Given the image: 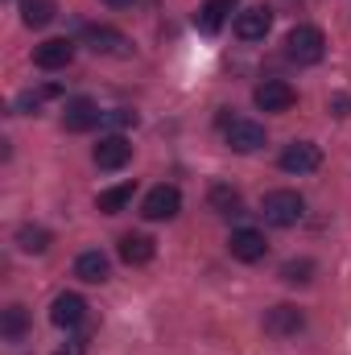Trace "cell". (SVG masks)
<instances>
[{"mask_svg": "<svg viewBox=\"0 0 351 355\" xmlns=\"http://www.w3.org/2000/svg\"><path fill=\"white\" fill-rule=\"evenodd\" d=\"M323 54H327V37H323L318 25H293L289 29V37H285V58L289 62L314 67V62H323Z\"/></svg>", "mask_w": 351, "mask_h": 355, "instance_id": "obj_1", "label": "cell"}, {"mask_svg": "<svg viewBox=\"0 0 351 355\" xmlns=\"http://www.w3.org/2000/svg\"><path fill=\"white\" fill-rule=\"evenodd\" d=\"M261 215H264V223H273V227H293L306 215V198L298 190H268L261 202Z\"/></svg>", "mask_w": 351, "mask_h": 355, "instance_id": "obj_2", "label": "cell"}, {"mask_svg": "<svg viewBox=\"0 0 351 355\" xmlns=\"http://www.w3.org/2000/svg\"><path fill=\"white\" fill-rule=\"evenodd\" d=\"M223 137H228V145L236 149V153H257V149H264V128L257 124V120H228L223 116Z\"/></svg>", "mask_w": 351, "mask_h": 355, "instance_id": "obj_3", "label": "cell"}, {"mask_svg": "<svg viewBox=\"0 0 351 355\" xmlns=\"http://www.w3.org/2000/svg\"><path fill=\"white\" fill-rule=\"evenodd\" d=\"M318 166H323V149L314 141H293V145L281 149V170L285 174H310Z\"/></svg>", "mask_w": 351, "mask_h": 355, "instance_id": "obj_4", "label": "cell"}, {"mask_svg": "<svg viewBox=\"0 0 351 355\" xmlns=\"http://www.w3.org/2000/svg\"><path fill=\"white\" fill-rule=\"evenodd\" d=\"M178 211H182V194H178V186H153V190L145 194V202H141V215L153 219V223L174 219Z\"/></svg>", "mask_w": 351, "mask_h": 355, "instance_id": "obj_5", "label": "cell"}, {"mask_svg": "<svg viewBox=\"0 0 351 355\" xmlns=\"http://www.w3.org/2000/svg\"><path fill=\"white\" fill-rule=\"evenodd\" d=\"M87 46H91V54H103V58H128L132 54V42L120 29H108V25H91Z\"/></svg>", "mask_w": 351, "mask_h": 355, "instance_id": "obj_6", "label": "cell"}, {"mask_svg": "<svg viewBox=\"0 0 351 355\" xmlns=\"http://www.w3.org/2000/svg\"><path fill=\"white\" fill-rule=\"evenodd\" d=\"M293 87L285 83V79H264V83H257V91H252V103L261 107V112H289L293 107Z\"/></svg>", "mask_w": 351, "mask_h": 355, "instance_id": "obj_7", "label": "cell"}, {"mask_svg": "<svg viewBox=\"0 0 351 355\" xmlns=\"http://www.w3.org/2000/svg\"><path fill=\"white\" fill-rule=\"evenodd\" d=\"M91 157H95V166H99V170H124V166H128V157H132V145H128L120 132H112V137H103V141L95 145V153H91Z\"/></svg>", "mask_w": 351, "mask_h": 355, "instance_id": "obj_8", "label": "cell"}, {"mask_svg": "<svg viewBox=\"0 0 351 355\" xmlns=\"http://www.w3.org/2000/svg\"><path fill=\"white\" fill-rule=\"evenodd\" d=\"M83 318H87V302H83L79 293H58V297H54V306H50V322H54V327L75 331Z\"/></svg>", "mask_w": 351, "mask_h": 355, "instance_id": "obj_9", "label": "cell"}, {"mask_svg": "<svg viewBox=\"0 0 351 355\" xmlns=\"http://www.w3.org/2000/svg\"><path fill=\"white\" fill-rule=\"evenodd\" d=\"M99 120H103V112L91 99H83V95L79 99H67V112H62V128L67 132H91Z\"/></svg>", "mask_w": 351, "mask_h": 355, "instance_id": "obj_10", "label": "cell"}, {"mask_svg": "<svg viewBox=\"0 0 351 355\" xmlns=\"http://www.w3.org/2000/svg\"><path fill=\"white\" fill-rule=\"evenodd\" d=\"M228 252H232L236 261H244V265H257L264 252H268V244H264L261 232H252V227H240V232H232V240H228Z\"/></svg>", "mask_w": 351, "mask_h": 355, "instance_id": "obj_11", "label": "cell"}, {"mask_svg": "<svg viewBox=\"0 0 351 355\" xmlns=\"http://www.w3.org/2000/svg\"><path fill=\"white\" fill-rule=\"evenodd\" d=\"M71 58H75V42H67V37H50L33 50V62L42 71H62V67H71Z\"/></svg>", "mask_w": 351, "mask_h": 355, "instance_id": "obj_12", "label": "cell"}, {"mask_svg": "<svg viewBox=\"0 0 351 355\" xmlns=\"http://www.w3.org/2000/svg\"><path fill=\"white\" fill-rule=\"evenodd\" d=\"M302 327H306V318H302L298 306H273V310L264 314V331L277 335V339H289V335H298Z\"/></svg>", "mask_w": 351, "mask_h": 355, "instance_id": "obj_13", "label": "cell"}, {"mask_svg": "<svg viewBox=\"0 0 351 355\" xmlns=\"http://www.w3.org/2000/svg\"><path fill=\"white\" fill-rule=\"evenodd\" d=\"M268 25H273V12L257 4V8H244L240 17H236V37L240 42H261L264 33H268Z\"/></svg>", "mask_w": 351, "mask_h": 355, "instance_id": "obj_14", "label": "cell"}, {"mask_svg": "<svg viewBox=\"0 0 351 355\" xmlns=\"http://www.w3.org/2000/svg\"><path fill=\"white\" fill-rule=\"evenodd\" d=\"M236 4H240V0H207V4L198 8L194 25H198L203 33H219V29H223V21L236 12Z\"/></svg>", "mask_w": 351, "mask_h": 355, "instance_id": "obj_15", "label": "cell"}, {"mask_svg": "<svg viewBox=\"0 0 351 355\" xmlns=\"http://www.w3.org/2000/svg\"><path fill=\"white\" fill-rule=\"evenodd\" d=\"M153 252H157V244H153L149 236H141V232H128V236L120 240V261H124V265H149Z\"/></svg>", "mask_w": 351, "mask_h": 355, "instance_id": "obj_16", "label": "cell"}, {"mask_svg": "<svg viewBox=\"0 0 351 355\" xmlns=\"http://www.w3.org/2000/svg\"><path fill=\"white\" fill-rule=\"evenodd\" d=\"M108 272H112V265H108V257L103 252H83L79 261H75V277L79 281H87V285H99V281H108Z\"/></svg>", "mask_w": 351, "mask_h": 355, "instance_id": "obj_17", "label": "cell"}, {"mask_svg": "<svg viewBox=\"0 0 351 355\" xmlns=\"http://www.w3.org/2000/svg\"><path fill=\"white\" fill-rule=\"evenodd\" d=\"M54 17H58V4L54 0H21V21L29 29H46Z\"/></svg>", "mask_w": 351, "mask_h": 355, "instance_id": "obj_18", "label": "cell"}, {"mask_svg": "<svg viewBox=\"0 0 351 355\" xmlns=\"http://www.w3.org/2000/svg\"><path fill=\"white\" fill-rule=\"evenodd\" d=\"M132 182H120V186H112V190H103L99 198H95V207L103 211V215H116V211H124L128 202H132Z\"/></svg>", "mask_w": 351, "mask_h": 355, "instance_id": "obj_19", "label": "cell"}, {"mask_svg": "<svg viewBox=\"0 0 351 355\" xmlns=\"http://www.w3.org/2000/svg\"><path fill=\"white\" fill-rule=\"evenodd\" d=\"M211 207L219 211V215H244V198H240V190H232V186H211Z\"/></svg>", "mask_w": 351, "mask_h": 355, "instance_id": "obj_20", "label": "cell"}, {"mask_svg": "<svg viewBox=\"0 0 351 355\" xmlns=\"http://www.w3.org/2000/svg\"><path fill=\"white\" fill-rule=\"evenodd\" d=\"M50 232L46 227H33V223H25V227H17V248L21 252H33V257H42L46 248H50Z\"/></svg>", "mask_w": 351, "mask_h": 355, "instance_id": "obj_21", "label": "cell"}, {"mask_svg": "<svg viewBox=\"0 0 351 355\" xmlns=\"http://www.w3.org/2000/svg\"><path fill=\"white\" fill-rule=\"evenodd\" d=\"M25 331H29V314H25V306H8L4 318H0V335H4V339H21Z\"/></svg>", "mask_w": 351, "mask_h": 355, "instance_id": "obj_22", "label": "cell"}, {"mask_svg": "<svg viewBox=\"0 0 351 355\" xmlns=\"http://www.w3.org/2000/svg\"><path fill=\"white\" fill-rule=\"evenodd\" d=\"M314 277V261H285L281 265V281L285 285H306Z\"/></svg>", "mask_w": 351, "mask_h": 355, "instance_id": "obj_23", "label": "cell"}, {"mask_svg": "<svg viewBox=\"0 0 351 355\" xmlns=\"http://www.w3.org/2000/svg\"><path fill=\"white\" fill-rule=\"evenodd\" d=\"M58 95V87H42V91H25L21 99H17V112H37L46 99H54Z\"/></svg>", "mask_w": 351, "mask_h": 355, "instance_id": "obj_24", "label": "cell"}, {"mask_svg": "<svg viewBox=\"0 0 351 355\" xmlns=\"http://www.w3.org/2000/svg\"><path fill=\"white\" fill-rule=\"evenodd\" d=\"M128 124H137V112H128V107H112L99 120V128H128Z\"/></svg>", "mask_w": 351, "mask_h": 355, "instance_id": "obj_25", "label": "cell"}, {"mask_svg": "<svg viewBox=\"0 0 351 355\" xmlns=\"http://www.w3.org/2000/svg\"><path fill=\"white\" fill-rule=\"evenodd\" d=\"M83 352H87V339H67L54 355H83Z\"/></svg>", "mask_w": 351, "mask_h": 355, "instance_id": "obj_26", "label": "cell"}, {"mask_svg": "<svg viewBox=\"0 0 351 355\" xmlns=\"http://www.w3.org/2000/svg\"><path fill=\"white\" fill-rule=\"evenodd\" d=\"M103 4H112V8H128L132 0H103Z\"/></svg>", "mask_w": 351, "mask_h": 355, "instance_id": "obj_27", "label": "cell"}]
</instances>
